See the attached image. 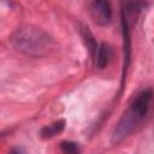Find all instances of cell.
<instances>
[{
	"instance_id": "cell-2",
	"label": "cell",
	"mask_w": 154,
	"mask_h": 154,
	"mask_svg": "<svg viewBox=\"0 0 154 154\" xmlns=\"http://www.w3.org/2000/svg\"><path fill=\"white\" fill-rule=\"evenodd\" d=\"M89 12L91 18L97 25L105 26L111 23L112 19V7L108 1L105 0H96L90 2Z\"/></svg>"
},
{
	"instance_id": "cell-8",
	"label": "cell",
	"mask_w": 154,
	"mask_h": 154,
	"mask_svg": "<svg viewBox=\"0 0 154 154\" xmlns=\"http://www.w3.org/2000/svg\"><path fill=\"white\" fill-rule=\"evenodd\" d=\"M8 154H24V153H23V150H22L20 148H18V147H13V148L10 149Z\"/></svg>"
},
{
	"instance_id": "cell-3",
	"label": "cell",
	"mask_w": 154,
	"mask_h": 154,
	"mask_svg": "<svg viewBox=\"0 0 154 154\" xmlns=\"http://www.w3.org/2000/svg\"><path fill=\"white\" fill-rule=\"evenodd\" d=\"M122 30H123V42H124V65H123V77H122V89L125 81L126 70L130 64V34H129V24L125 13L122 11Z\"/></svg>"
},
{
	"instance_id": "cell-4",
	"label": "cell",
	"mask_w": 154,
	"mask_h": 154,
	"mask_svg": "<svg viewBox=\"0 0 154 154\" xmlns=\"http://www.w3.org/2000/svg\"><path fill=\"white\" fill-rule=\"evenodd\" d=\"M111 57H112V51H111V47L102 42L99 45V48H97V52H96V55H95V64L96 66L100 69V70H103L109 60H111Z\"/></svg>"
},
{
	"instance_id": "cell-5",
	"label": "cell",
	"mask_w": 154,
	"mask_h": 154,
	"mask_svg": "<svg viewBox=\"0 0 154 154\" xmlns=\"http://www.w3.org/2000/svg\"><path fill=\"white\" fill-rule=\"evenodd\" d=\"M65 120L64 119H59L49 125H46L41 129L40 131V136L43 138V140H47V138H52L54 136H57L58 134L63 132L64 129H65Z\"/></svg>"
},
{
	"instance_id": "cell-6",
	"label": "cell",
	"mask_w": 154,
	"mask_h": 154,
	"mask_svg": "<svg viewBox=\"0 0 154 154\" xmlns=\"http://www.w3.org/2000/svg\"><path fill=\"white\" fill-rule=\"evenodd\" d=\"M81 32H82V37H83V40H84V42H85V45H87V47L89 49L90 55L91 57H95L96 55V52H97V48H99V45H97L94 35L91 34V31L89 30L88 26H83L82 30H81Z\"/></svg>"
},
{
	"instance_id": "cell-7",
	"label": "cell",
	"mask_w": 154,
	"mask_h": 154,
	"mask_svg": "<svg viewBox=\"0 0 154 154\" xmlns=\"http://www.w3.org/2000/svg\"><path fill=\"white\" fill-rule=\"evenodd\" d=\"M63 154H79V146L72 141H63L59 144Z\"/></svg>"
},
{
	"instance_id": "cell-1",
	"label": "cell",
	"mask_w": 154,
	"mask_h": 154,
	"mask_svg": "<svg viewBox=\"0 0 154 154\" xmlns=\"http://www.w3.org/2000/svg\"><path fill=\"white\" fill-rule=\"evenodd\" d=\"M10 41L17 51L31 57L46 55L53 46L52 37L46 31L29 25L18 28Z\"/></svg>"
}]
</instances>
